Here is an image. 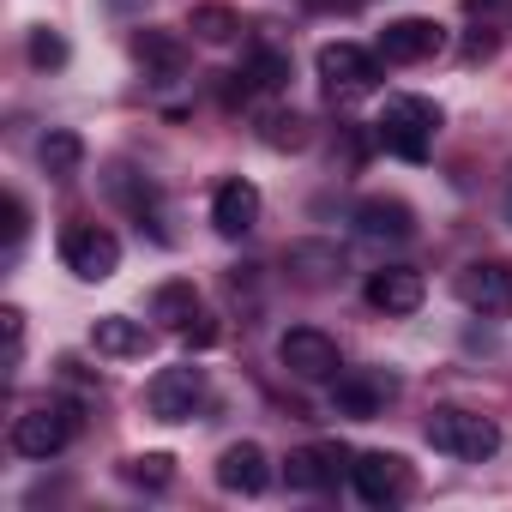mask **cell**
Instances as JSON below:
<instances>
[{"mask_svg":"<svg viewBox=\"0 0 512 512\" xmlns=\"http://www.w3.org/2000/svg\"><path fill=\"white\" fill-rule=\"evenodd\" d=\"M434 133H440V103L410 97V91L386 97V109H380V145H386L392 157L422 163V157L434 151Z\"/></svg>","mask_w":512,"mask_h":512,"instance_id":"6da1fadb","label":"cell"},{"mask_svg":"<svg viewBox=\"0 0 512 512\" xmlns=\"http://www.w3.org/2000/svg\"><path fill=\"white\" fill-rule=\"evenodd\" d=\"M428 446L446 452V458H464V464H488L500 452V428L476 410H434L428 416Z\"/></svg>","mask_w":512,"mask_h":512,"instance_id":"7a4b0ae2","label":"cell"},{"mask_svg":"<svg viewBox=\"0 0 512 512\" xmlns=\"http://www.w3.org/2000/svg\"><path fill=\"white\" fill-rule=\"evenodd\" d=\"M61 260H67V272L79 284H103V278L121 272V241L103 223H73L67 241H61Z\"/></svg>","mask_w":512,"mask_h":512,"instance_id":"3957f363","label":"cell"},{"mask_svg":"<svg viewBox=\"0 0 512 512\" xmlns=\"http://www.w3.org/2000/svg\"><path fill=\"white\" fill-rule=\"evenodd\" d=\"M278 362H284L296 380H308V386H320V380H338V368H344L338 344H332L320 326H290V332L278 338Z\"/></svg>","mask_w":512,"mask_h":512,"instance_id":"277c9868","label":"cell"},{"mask_svg":"<svg viewBox=\"0 0 512 512\" xmlns=\"http://www.w3.org/2000/svg\"><path fill=\"white\" fill-rule=\"evenodd\" d=\"M73 410L67 404H37V410H25L19 422H13V452L19 458H61L67 446H73Z\"/></svg>","mask_w":512,"mask_h":512,"instance_id":"5b68a950","label":"cell"},{"mask_svg":"<svg viewBox=\"0 0 512 512\" xmlns=\"http://www.w3.org/2000/svg\"><path fill=\"white\" fill-rule=\"evenodd\" d=\"M452 290H458V302H464L470 314H482V320L512 314V266H506V260H470Z\"/></svg>","mask_w":512,"mask_h":512,"instance_id":"8992f818","label":"cell"},{"mask_svg":"<svg viewBox=\"0 0 512 512\" xmlns=\"http://www.w3.org/2000/svg\"><path fill=\"white\" fill-rule=\"evenodd\" d=\"M199 404H205V368H193V362L163 368V374L145 386V410H151L157 422H187Z\"/></svg>","mask_w":512,"mask_h":512,"instance_id":"52a82bcc","label":"cell"},{"mask_svg":"<svg viewBox=\"0 0 512 512\" xmlns=\"http://www.w3.org/2000/svg\"><path fill=\"white\" fill-rule=\"evenodd\" d=\"M374 79H380V67H374L368 49H356V43H326L320 49V85H326V97H344V103L368 97Z\"/></svg>","mask_w":512,"mask_h":512,"instance_id":"ba28073f","label":"cell"},{"mask_svg":"<svg viewBox=\"0 0 512 512\" xmlns=\"http://www.w3.org/2000/svg\"><path fill=\"white\" fill-rule=\"evenodd\" d=\"M446 49V31L434 19H392L380 31V61L386 67H416V61H434Z\"/></svg>","mask_w":512,"mask_h":512,"instance_id":"9c48e42d","label":"cell"},{"mask_svg":"<svg viewBox=\"0 0 512 512\" xmlns=\"http://www.w3.org/2000/svg\"><path fill=\"white\" fill-rule=\"evenodd\" d=\"M350 482H356V494H362L368 506H392V500H404L410 470H404L398 452H356V458H350Z\"/></svg>","mask_w":512,"mask_h":512,"instance_id":"30bf717a","label":"cell"},{"mask_svg":"<svg viewBox=\"0 0 512 512\" xmlns=\"http://www.w3.org/2000/svg\"><path fill=\"white\" fill-rule=\"evenodd\" d=\"M217 488L223 494H266L272 488V464H266V446H253V440H235V446H223V458H217Z\"/></svg>","mask_w":512,"mask_h":512,"instance_id":"8fae6325","label":"cell"},{"mask_svg":"<svg viewBox=\"0 0 512 512\" xmlns=\"http://www.w3.org/2000/svg\"><path fill=\"white\" fill-rule=\"evenodd\" d=\"M253 223H260V187L253 181H223L217 193H211V229L223 235V241H241Z\"/></svg>","mask_w":512,"mask_h":512,"instance_id":"7c38bea8","label":"cell"},{"mask_svg":"<svg viewBox=\"0 0 512 512\" xmlns=\"http://www.w3.org/2000/svg\"><path fill=\"white\" fill-rule=\"evenodd\" d=\"M350 464V452L344 446H302V452H290V464H284V482L296 488V494H320V488H332L338 482V470Z\"/></svg>","mask_w":512,"mask_h":512,"instance_id":"4fadbf2b","label":"cell"},{"mask_svg":"<svg viewBox=\"0 0 512 512\" xmlns=\"http://www.w3.org/2000/svg\"><path fill=\"white\" fill-rule=\"evenodd\" d=\"M422 296H428V284L410 266H386V272L368 278V308H380V314H416Z\"/></svg>","mask_w":512,"mask_h":512,"instance_id":"5bb4252c","label":"cell"},{"mask_svg":"<svg viewBox=\"0 0 512 512\" xmlns=\"http://www.w3.org/2000/svg\"><path fill=\"white\" fill-rule=\"evenodd\" d=\"M392 398V380H374V374H338L332 380V410L350 416V422H374Z\"/></svg>","mask_w":512,"mask_h":512,"instance_id":"9a60e30c","label":"cell"},{"mask_svg":"<svg viewBox=\"0 0 512 512\" xmlns=\"http://www.w3.org/2000/svg\"><path fill=\"white\" fill-rule=\"evenodd\" d=\"M133 55H139V67H145L157 85H169V79L187 73V43H181L175 31H139V37H133Z\"/></svg>","mask_w":512,"mask_h":512,"instance_id":"2e32d148","label":"cell"},{"mask_svg":"<svg viewBox=\"0 0 512 512\" xmlns=\"http://www.w3.org/2000/svg\"><path fill=\"white\" fill-rule=\"evenodd\" d=\"M356 229L368 241H410L416 235V211L404 199H362L356 205Z\"/></svg>","mask_w":512,"mask_h":512,"instance_id":"e0dca14e","label":"cell"},{"mask_svg":"<svg viewBox=\"0 0 512 512\" xmlns=\"http://www.w3.org/2000/svg\"><path fill=\"white\" fill-rule=\"evenodd\" d=\"M37 163H43V175L73 181V175L85 169V139H79L73 127H49V133H43V145H37Z\"/></svg>","mask_w":512,"mask_h":512,"instance_id":"ac0fdd59","label":"cell"},{"mask_svg":"<svg viewBox=\"0 0 512 512\" xmlns=\"http://www.w3.org/2000/svg\"><path fill=\"white\" fill-rule=\"evenodd\" d=\"M145 326L139 320H127V314H103L97 326H91V344H97V356H115V362H127V356H145Z\"/></svg>","mask_w":512,"mask_h":512,"instance_id":"d6986e66","label":"cell"},{"mask_svg":"<svg viewBox=\"0 0 512 512\" xmlns=\"http://www.w3.org/2000/svg\"><path fill=\"white\" fill-rule=\"evenodd\" d=\"M199 314V290L187 284V278H175V284H157V296H151V320L157 326H169V332H187V320Z\"/></svg>","mask_w":512,"mask_h":512,"instance_id":"ffe728a7","label":"cell"},{"mask_svg":"<svg viewBox=\"0 0 512 512\" xmlns=\"http://www.w3.org/2000/svg\"><path fill=\"white\" fill-rule=\"evenodd\" d=\"M284 79H290V55L278 49H253L241 67V91H284Z\"/></svg>","mask_w":512,"mask_h":512,"instance_id":"44dd1931","label":"cell"},{"mask_svg":"<svg viewBox=\"0 0 512 512\" xmlns=\"http://www.w3.org/2000/svg\"><path fill=\"white\" fill-rule=\"evenodd\" d=\"M109 193H115V199H121V205L139 217V223L157 211V193H151V181H145V175H133L127 163H115V169H109Z\"/></svg>","mask_w":512,"mask_h":512,"instance_id":"7402d4cb","label":"cell"},{"mask_svg":"<svg viewBox=\"0 0 512 512\" xmlns=\"http://www.w3.org/2000/svg\"><path fill=\"white\" fill-rule=\"evenodd\" d=\"M121 482H133V488L157 494V488H169V482H175V458H169V452H139V458H127V464H121Z\"/></svg>","mask_w":512,"mask_h":512,"instance_id":"603a6c76","label":"cell"},{"mask_svg":"<svg viewBox=\"0 0 512 512\" xmlns=\"http://www.w3.org/2000/svg\"><path fill=\"white\" fill-rule=\"evenodd\" d=\"M187 31H193L199 43H211V49H223V43H229V37L241 31V19H235L229 7H193V13H187Z\"/></svg>","mask_w":512,"mask_h":512,"instance_id":"cb8c5ba5","label":"cell"},{"mask_svg":"<svg viewBox=\"0 0 512 512\" xmlns=\"http://www.w3.org/2000/svg\"><path fill=\"white\" fill-rule=\"evenodd\" d=\"M31 61H37V67H49V73H55V67H67V37H61V31H49V25H43V31H31Z\"/></svg>","mask_w":512,"mask_h":512,"instance_id":"d4e9b609","label":"cell"},{"mask_svg":"<svg viewBox=\"0 0 512 512\" xmlns=\"http://www.w3.org/2000/svg\"><path fill=\"white\" fill-rule=\"evenodd\" d=\"M302 139H308V133H302V115H272V121H266V145H290V151H296Z\"/></svg>","mask_w":512,"mask_h":512,"instance_id":"484cf974","label":"cell"},{"mask_svg":"<svg viewBox=\"0 0 512 512\" xmlns=\"http://www.w3.org/2000/svg\"><path fill=\"white\" fill-rule=\"evenodd\" d=\"M25 235H31V211H25L19 193H7V247H19Z\"/></svg>","mask_w":512,"mask_h":512,"instance_id":"4316f807","label":"cell"},{"mask_svg":"<svg viewBox=\"0 0 512 512\" xmlns=\"http://www.w3.org/2000/svg\"><path fill=\"white\" fill-rule=\"evenodd\" d=\"M181 338H187V350H211V344H217V320H211V314H193Z\"/></svg>","mask_w":512,"mask_h":512,"instance_id":"83f0119b","label":"cell"},{"mask_svg":"<svg viewBox=\"0 0 512 512\" xmlns=\"http://www.w3.org/2000/svg\"><path fill=\"white\" fill-rule=\"evenodd\" d=\"M0 326H7V362H19V350H25V314L7 308V314H0Z\"/></svg>","mask_w":512,"mask_h":512,"instance_id":"f1b7e54d","label":"cell"},{"mask_svg":"<svg viewBox=\"0 0 512 512\" xmlns=\"http://www.w3.org/2000/svg\"><path fill=\"white\" fill-rule=\"evenodd\" d=\"M506 217H512V187H506Z\"/></svg>","mask_w":512,"mask_h":512,"instance_id":"f546056e","label":"cell"}]
</instances>
